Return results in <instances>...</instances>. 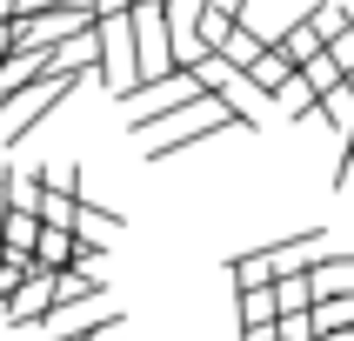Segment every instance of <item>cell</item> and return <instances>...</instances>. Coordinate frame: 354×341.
Listing matches in <instances>:
<instances>
[{
  "instance_id": "obj_6",
  "label": "cell",
  "mask_w": 354,
  "mask_h": 341,
  "mask_svg": "<svg viewBox=\"0 0 354 341\" xmlns=\"http://www.w3.org/2000/svg\"><path fill=\"white\" fill-rule=\"evenodd\" d=\"M308 288H315V301L321 295H354V255H315Z\"/></svg>"
},
{
  "instance_id": "obj_19",
  "label": "cell",
  "mask_w": 354,
  "mask_h": 341,
  "mask_svg": "<svg viewBox=\"0 0 354 341\" xmlns=\"http://www.w3.org/2000/svg\"><path fill=\"white\" fill-rule=\"evenodd\" d=\"M274 341H315V321H308V308H301V315H274Z\"/></svg>"
},
{
  "instance_id": "obj_15",
  "label": "cell",
  "mask_w": 354,
  "mask_h": 341,
  "mask_svg": "<svg viewBox=\"0 0 354 341\" xmlns=\"http://www.w3.org/2000/svg\"><path fill=\"white\" fill-rule=\"evenodd\" d=\"M295 74H301V80H308V87H315V94H328V87H335V80H341V67H335V60H328V47H321V54H315V60H301Z\"/></svg>"
},
{
  "instance_id": "obj_16",
  "label": "cell",
  "mask_w": 354,
  "mask_h": 341,
  "mask_svg": "<svg viewBox=\"0 0 354 341\" xmlns=\"http://www.w3.org/2000/svg\"><path fill=\"white\" fill-rule=\"evenodd\" d=\"M321 47H328V60H335L341 74H354V20H348V27H341V34H328V40H321Z\"/></svg>"
},
{
  "instance_id": "obj_8",
  "label": "cell",
  "mask_w": 354,
  "mask_h": 341,
  "mask_svg": "<svg viewBox=\"0 0 354 341\" xmlns=\"http://www.w3.org/2000/svg\"><path fill=\"white\" fill-rule=\"evenodd\" d=\"M268 47H274V54H288V67H301V60H315V54H321V27L301 14V20H288V27H281Z\"/></svg>"
},
{
  "instance_id": "obj_3",
  "label": "cell",
  "mask_w": 354,
  "mask_h": 341,
  "mask_svg": "<svg viewBox=\"0 0 354 341\" xmlns=\"http://www.w3.org/2000/svg\"><path fill=\"white\" fill-rule=\"evenodd\" d=\"M207 94H214L221 107L234 114V127H248V134H254V127H261V114H268V100L248 87V74H241V67H221V80L207 87Z\"/></svg>"
},
{
  "instance_id": "obj_10",
  "label": "cell",
  "mask_w": 354,
  "mask_h": 341,
  "mask_svg": "<svg viewBox=\"0 0 354 341\" xmlns=\"http://www.w3.org/2000/svg\"><path fill=\"white\" fill-rule=\"evenodd\" d=\"M74 234L100 248L107 234H120V214H114V208H100V201H74Z\"/></svg>"
},
{
  "instance_id": "obj_21",
  "label": "cell",
  "mask_w": 354,
  "mask_h": 341,
  "mask_svg": "<svg viewBox=\"0 0 354 341\" xmlns=\"http://www.w3.org/2000/svg\"><path fill=\"white\" fill-rule=\"evenodd\" d=\"M94 341H120V328H100V335H94Z\"/></svg>"
},
{
  "instance_id": "obj_13",
  "label": "cell",
  "mask_w": 354,
  "mask_h": 341,
  "mask_svg": "<svg viewBox=\"0 0 354 341\" xmlns=\"http://www.w3.org/2000/svg\"><path fill=\"white\" fill-rule=\"evenodd\" d=\"M301 308H315L308 275H281V281H274V315H301Z\"/></svg>"
},
{
  "instance_id": "obj_1",
  "label": "cell",
  "mask_w": 354,
  "mask_h": 341,
  "mask_svg": "<svg viewBox=\"0 0 354 341\" xmlns=\"http://www.w3.org/2000/svg\"><path fill=\"white\" fill-rule=\"evenodd\" d=\"M87 80H94V74H80V67H60V74H34L27 87H20V100L7 107V120H0V127H7V147H14V140H27L40 120L54 114V107L74 94V87H87Z\"/></svg>"
},
{
  "instance_id": "obj_7",
  "label": "cell",
  "mask_w": 354,
  "mask_h": 341,
  "mask_svg": "<svg viewBox=\"0 0 354 341\" xmlns=\"http://www.w3.org/2000/svg\"><path fill=\"white\" fill-rule=\"evenodd\" d=\"M241 74H248V87H254V94L268 100V107H274V94H281V80L295 74V67H288V54H274V47H261V54L248 60V67H241Z\"/></svg>"
},
{
  "instance_id": "obj_5",
  "label": "cell",
  "mask_w": 354,
  "mask_h": 341,
  "mask_svg": "<svg viewBox=\"0 0 354 341\" xmlns=\"http://www.w3.org/2000/svg\"><path fill=\"white\" fill-rule=\"evenodd\" d=\"M27 255H34L40 275H54V268H74V261H80V234H74V228H40Z\"/></svg>"
},
{
  "instance_id": "obj_9",
  "label": "cell",
  "mask_w": 354,
  "mask_h": 341,
  "mask_svg": "<svg viewBox=\"0 0 354 341\" xmlns=\"http://www.w3.org/2000/svg\"><path fill=\"white\" fill-rule=\"evenodd\" d=\"M315 114L328 120L341 140H348V134H354V87H348V80H335L328 94H315Z\"/></svg>"
},
{
  "instance_id": "obj_20",
  "label": "cell",
  "mask_w": 354,
  "mask_h": 341,
  "mask_svg": "<svg viewBox=\"0 0 354 341\" xmlns=\"http://www.w3.org/2000/svg\"><path fill=\"white\" fill-rule=\"evenodd\" d=\"M7 20H14V0H0V27H7Z\"/></svg>"
},
{
  "instance_id": "obj_2",
  "label": "cell",
  "mask_w": 354,
  "mask_h": 341,
  "mask_svg": "<svg viewBox=\"0 0 354 341\" xmlns=\"http://www.w3.org/2000/svg\"><path fill=\"white\" fill-rule=\"evenodd\" d=\"M315 248H328V234L321 228H301V234H288V241H268V248H254L261 261H268V275H308L315 268Z\"/></svg>"
},
{
  "instance_id": "obj_17",
  "label": "cell",
  "mask_w": 354,
  "mask_h": 341,
  "mask_svg": "<svg viewBox=\"0 0 354 341\" xmlns=\"http://www.w3.org/2000/svg\"><path fill=\"white\" fill-rule=\"evenodd\" d=\"M7 187H14V201H7V208H40V187H47V167H40V174H20V181H7Z\"/></svg>"
},
{
  "instance_id": "obj_11",
  "label": "cell",
  "mask_w": 354,
  "mask_h": 341,
  "mask_svg": "<svg viewBox=\"0 0 354 341\" xmlns=\"http://www.w3.org/2000/svg\"><path fill=\"white\" fill-rule=\"evenodd\" d=\"M261 47H268V40H261V34H254V27H248V20H234V27H227V34H221V40H214V54H221V60H227V67H248V60H254V54H261Z\"/></svg>"
},
{
  "instance_id": "obj_22",
  "label": "cell",
  "mask_w": 354,
  "mask_h": 341,
  "mask_svg": "<svg viewBox=\"0 0 354 341\" xmlns=\"http://www.w3.org/2000/svg\"><path fill=\"white\" fill-rule=\"evenodd\" d=\"M7 181H14V174H7V167H0V194H7Z\"/></svg>"
},
{
  "instance_id": "obj_14",
  "label": "cell",
  "mask_w": 354,
  "mask_h": 341,
  "mask_svg": "<svg viewBox=\"0 0 354 341\" xmlns=\"http://www.w3.org/2000/svg\"><path fill=\"white\" fill-rule=\"evenodd\" d=\"M274 107H281V114H315V87H308V80H301V74H288V80H281V94H274Z\"/></svg>"
},
{
  "instance_id": "obj_12",
  "label": "cell",
  "mask_w": 354,
  "mask_h": 341,
  "mask_svg": "<svg viewBox=\"0 0 354 341\" xmlns=\"http://www.w3.org/2000/svg\"><path fill=\"white\" fill-rule=\"evenodd\" d=\"M34 234H40V214L34 208H0V248H34Z\"/></svg>"
},
{
  "instance_id": "obj_18",
  "label": "cell",
  "mask_w": 354,
  "mask_h": 341,
  "mask_svg": "<svg viewBox=\"0 0 354 341\" xmlns=\"http://www.w3.org/2000/svg\"><path fill=\"white\" fill-rule=\"evenodd\" d=\"M268 281H274V275H268V261H261V255H241L234 261V288H268Z\"/></svg>"
},
{
  "instance_id": "obj_4",
  "label": "cell",
  "mask_w": 354,
  "mask_h": 341,
  "mask_svg": "<svg viewBox=\"0 0 354 341\" xmlns=\"http://www.w3.org/2000/svg\"><path fill=\"white\" fill-rule=\"evenodd\" d=\"M100 295H107L100 275H80V268H54V275H47V301H54V308H87V301H100ZM54 308H47V315H54Z\"/></svg>"
}]
</instances>
